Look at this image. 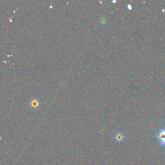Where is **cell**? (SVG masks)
<instances>
[{
    "instance_id": "cell-1",
    "label": "cell",
    "mask_w": 165,
    "mask_h": 165,
    "mask_svg": "<svg viewBox=\"0 0 165 165\" xmlns=\"http://www.w3.org/2000/svg\"><path fill=\"white\" fill-rule=\"evenodd\" d=\"M158 139L159 142V144L162 146H165V128L162 129L158 134Z\"/></svg>"
},
{
    "instance_id": "cell-2",
    "label": "cell",
    "mask_w": 165,
    "mask_h": 165,
    "mask_svg": "<svg viewBox=\"0 0 165 165\" xmlns=\"http://www.w3.org/2000/svg\"><path fill=\"white\" fill-rule=\"evenodd\" d=\"M108 18L105 16H101L98 19V23L101 25H105L108 23Z\"/></svg>"
},
{
    "instance_id": "cell-3",
    "label": "cell",
    "mask_w": 165,
    "mask_h": 165,
    "mask_svg": "<svg viewBox=\"0 0 165 165\" xmlns=\"http://www.w3.org/2000/svg\"><path fill=\"white\" fill-rule=\"evenodd\" d=\"M39 101L38 99H32L30 101V105L32 108H37L39 105Z\"/></svg>"
},
{
    "instance_id": "cell-4",
    "label": "cell",
    "mask_w": 165,
    "mask_h": 165,
    "mask_svg": "<svg viewBox=\"0 0 165 165\" xmlns=\"http://www.w3.org/2000/svg\"><path fill=\"white\" fill-rule=\"evenodd\" d=\"M114 137H115V139L116 141H121L123 140V134H122L121 132H117L116 134L114 135Z\"/></svg>"
},
{
    "instance_id": "cell-5",
    "label": "cell",
    "mask_w": 165,
    "mask_h": 165,
    "mask_svg": "<svg viewBox=\"0 0 165 165\" xmlns=\"http://www.w3.org/2000/svg\"><path fill=\"white\" fill-rule=\"evenodd\" d=\"M128 9H129L130 10H131V9H132V6H131V5H130V4H129V5H128Z\"/></svg>"
}]
</instances>
